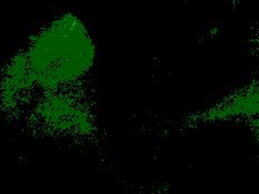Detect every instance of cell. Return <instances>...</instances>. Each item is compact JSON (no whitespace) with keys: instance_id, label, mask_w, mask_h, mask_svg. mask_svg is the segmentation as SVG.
I'll return each instance as SVG.
<instances>
[{"instance_id":"cell-1","label":"cell","mask_w":259,"mask_h":194,"mask_svg":"<svg viewBox=\"0 0 259 194\" xmlns=\"http://www.w3.org/2000/svg\"><path fill=\"white\" fill-rule=\"evenodd\" d=\"M23 58L35 86L54 91L76 83L90 71L94 46L79 21L64 18L40 35Z\"/></svg>"},{"instance_id":"cell-2","label":"cell","mask_w":259,"mask_h":194,"mask_svg":"<svg viewBox=\"0 0 259 194\" xmlns=\"http://www.w3.org/2000/svg\"><path fill=\"white\" fill-rule=\"evenodd\" d=\"M47 99L39 105L37 117L42 125L50 131L58 134L86 133L90 129L91 121L88 112L74 97L52 91Z\"/></svg>"}]
</instances>
